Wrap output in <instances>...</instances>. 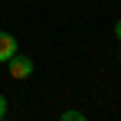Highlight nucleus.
<instances>
[{"mask_svg":"<svg viewBox=\"0 0 121 121\" xmlns=\"http://www.w3.org/2000/svg\"><path fill=\"white\" fill-rule=\"evenodd\" d=\"M7 72L13 75V79H30L33 75V59H26V56H13V59H7Z\"/></svg>","mask_w":121,"mask_h":121,"instance_id":"f257e3e1","label":"nucleus"},{"mask_svg":"<svg viewBox=\"0 0 121 121\" xmlns=\"http://www.w3.org/2000/svg\"><path fill=\"white\" fill-rule=\"evenodd\" d=\"M17 52H20V46H17V36H10L7 30H0V62L13 59Z\"/></svg>","mask_w":121,"mask_h":121,"instance_id":"f03ea898","label":"nucleus"},{"mask_svg":"<svg viewBox=\"0 0 121 121\" xmlns=\"http://www.w3.org/2000/svg\"><path fill=\"white\" fill-rule=\"evenodd\" d=\"M59 121H88V118H85L82 111H75V108H72V111H65V115H59Z\"/></svg>","mask_w":121,"mask_h":121,"instance_id":"7ed1b4c3","label":"nucleus"},{"mask_svg":"<svg viewBox=\"0 0 121 121\" xmlns=\"http://www.w3.org/2000/svg\"><path fill=\"white\" fill-rule=\"evenodd\" d=\"M3 115H7V98L0 95V121H3Z\"/></svg>","mask_w":121,"mask_h":121,"instance_id":"20e7f679","label":"nucleus"},{"mask_svg":"<svg viewBox=\"0 0 121 121\" xmlns=\"http://www.w3.org/2000/svg\"><path fill=\"white\" fill-rule=\"evenodd\" d=\"M115 39H118V43H121V20H118V23H115Z\"/></svg>","mask_w":121,"mask_h":121,"instance_id":"39448f33","label":"nucleus"}]
</instances>
